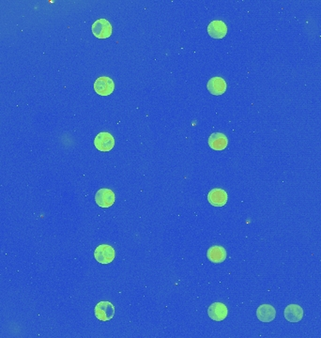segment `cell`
<instances>
[{
    "label": "cell",
    "mask_w": 321,
    "mask_h": 338,
    "mask_svg": "<svg viewBox=\"0 0 321 338\" xmlns=\"http://www.w3.org/2000/svg\"><path fill=\"white\" fill-rule=\"evenodd\" d=\"M95 259L101 264H109L116 257L115 249L109 245H100L94 251Z\"/></svg>",
    "instance_id": "1"
},
{
    "label": "cell",
    "mask_w": 321,
    "mask_h": 338,
    "mask_svg": "<svg viewBox=\"0 0 321 338\" xmlns=\"http://www.w3.org/2000/svg\"><path fill=\"white\" fill-rule=\"evenodd\" d=\"M94 313L99 321H111L115 315V307L110 302L102 301L96 304Z\"/></svg>",
    "instance_id": "2"
},
{
    "label": "cell",
    "mask_w": 321,
    "mask_h": 338,
    "mask_svg": "<svg viewBox=\"0 0 321 338\" xmlns=\"http://www.w3.org/2000/svg\"><path fill=\"white\" fill-rule=\"evenodd\" d=\"M94 145L100 152H110L115 146V139L108 132H101L95 137Z\"/></svg>",
    "instance_id": "3"
},
{
    "label": "cell",
    "mask_w": 321,
    "mask_h": 338,
    "mask_svg": "<svg viewBox=\"0 0 321 338\" xmlns=\"http://www.w3.org/2000/svg\"><path fill=\"white\" fill-rule=\"evenodd\" d=\"M93 87L97 94L101 96H108L114 91L115 83L110 77L101 76L95 81Z\"/></svg>",
    "instance_id": "4"
},
{
    "label": "cell",
    "mask_w": 321,
    "mask_h": 338,
    "mask_svg": "<svg viewBox=\"0 0 321 338\" xmlns=\"http://www.w3.org/2000/svg\"><path fill=\"white\" fill-rule=\"evenodd\" d=\"M92 33L98 39H107L112 35V25L106 19H98L93 23Z\"/></svg>",
    "instance_id": "5"
},
{
    "label": "cell",
    "mask_w": 321,
    "mask_h": 338,
    "mask_svg": "<svg viewBox=\"0 0 321 338\" xmlns=\"http://www.w3.org/2000/svg\"><path fill=\"white\" fill-rule=\"evenodd\" d=\"M116 200V195L108 188L100 189L95 195V201L101 208H109Z\"/></svg>",
    "instance_id": "6"
},
{
    "label": "cell",
    "mask_w": 321,
    "mask_h": 338,
    "mask_svg": "<svg viewBox=\"0 0 321 338\" xmlns=\"http://www.w3.org/2000/svg\"><path fill=\"white\" fill-rule=\"evenodd\" d=\"M208 200L213 207H224L228 202V193L224 189L214 188L208 194Z\"/></svg>",
    "instance_id": "7"
},
{
    "label": "cell",
    "mask_w": 321,
    "mask_h": 338,
    "mask_svg": "<svg viewBox=\"0 0 321 338\" xmlns=\"http://www.w3.org/2000/svg\"><path fill=\"white\" fill-rule=\"evenodd\" d=\"M208 33L213 39H223L228 34V25L221 20L212 21L208 25Z\"/></svg>",
    "instance_id": "8"
},
{
    "label": "cell",
    "mask_w": 321,
    "mask_h": 338,
    "mask_svg": "<svg viewBox=\"0 0 321 338\" xmlns=\"http://www.w3.org/2000/svg\"><path fill=\"white\" fill-rule=\"evenodd\" d=\"M208 314H209V317L213 321H224L228 317V307L223 303H214L209 307Z\"/></svg>",
    "instance_id": "9"
},
{
    "label": "cell",
    "mask_w": 321,
    "mask_h": 338,
    "mask_svg": "<svg viewBox=\"0 0 321 338\" xmlns=\"http://www.w3.org/2000/svg\"><path fill=\"white\" fill-rule=\"evenodd\" d=\"M207 256L210 261L219 264L227 259V250L221 245H213L208 250Z\"/></svg>",
    "instance_id": "10"
},
{
    "label": "cell",
    "mask_w": 321,
    "mask_h": 338,
    "mask_svg": "<svg viewBox=\"0 0 321 338\" xmlns=\"http://www.w3.org/2000/svg\"><path fill=\"white\" fill-rule=\"evenodd\" d=\"M227 86V82L222 77H212L207 84L209 91L215 96H220L226 92Z\"/></svg>",
    "instance_id": "11"
},
{
    "label": "cell",
    "mask_w": 321,
    "mask_h": 338,
    "mask_svg": "<svg viewBox=\"0 0 321 338\" xmlns=\"http://www.w3.org/2000/svg\"><path fill=\"white\" fill-rule=\"evenodd\" d=\"M285 319L289 322H299L304 318V309L299 304H289L285 309Z\"/></svg>",
    "instance_id": "12"
},
{
    "label": "cell",
    "mask_w": 321,
    "mask_h": 338,
    "mask_svg": "<svg viewBox=\"0 0 321 338\" xmlns=\"http://www.w3.org/2000/svg\"><path fill=\"white\" fill-rule=\"evenodd\" d=\"M256 317L262 322H270L276 317V310L270 304H261L256 310Z\"/></svg>",
    "instance_id": "13"
},
{
    "label": "cell",
    "mask_w": 321,
    "mask_h": 338,
    "mask_svg": "<svg viewBox=\"0 0 321 338\" xmlns=\"http://www.w3.org/2000/svg\"><path fill=\"white\" fill-rule=\"evenodd\" d=\"M209 145L214 151H224L228 147V137L222 133H213L209 138Z\"/></svg>",
    "instance_id": "14"
}]
</instances>
